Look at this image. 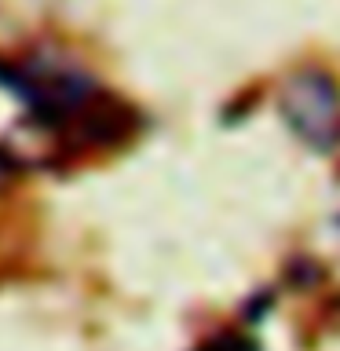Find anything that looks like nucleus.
Returning <instances> with one entry per match:
<instances>
[{
  "instance_id": "f257e3e1",
  "label": "nucleus",
  "mask_w": 340,
  "mask_h": 351,
  "mask_svg": "<svg viewBox=\"0 0 340 351\" xmlns=\"http://www.w3.org/2000/svg\"><path fill=\"white\" fill-rule=\"evenodd\" d=\"M337 103H340L337 84L329 81L326 73H318V70L296 73L293 81L282 88V114H285V121H289L307 143H315V147H326V143L333 139Z\"/></svg>"
},
{
  "instance_id": "7ed1b4c3",
  "label": "nucleus",
  "mask_w": 340,
  "mask_h": 351,
  "mask_svg": "<svg viewBox=\"0 0 340 351\" xmlns=\"http://www.w3.org/2000/svg\"><path fill=\"white\" fill-rule=\"evenodd\" d=\"M11 176H15V161L8 158V150H0V186H4Z\"/></svg>"
},
{
  "instance_id": "f03ea898",
  "label": "nucleus",
  "mask_w": 340,
  "mask_h": 351,
  "mask_svg": "<svg viewBox=\"0 0 340 351\" xmlns=\"http://www.w3.org/2000/svg\"><path fill=\"white\" fill-rule=\"evenodd\" d=\"M202 351H256V348H252V340H245V337H219Z\"/></svg>"
}]
</instances>
